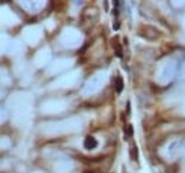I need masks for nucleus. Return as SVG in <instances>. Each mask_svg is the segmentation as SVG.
<instances>
[{
    "instance_id": "f257e3e1",
    "label": "nucleus",
    "mask_w": 185,
    "mask_h": 173,
    "mask_svg": "<svg viewBox=\"0 0 185 173\" xmlns=\"http://www.w3.org/2000/svg\"><path fill=\"white\" fill-rule=\"evenodd\" d=\"M96 146H97V140H96V138H93V136H87V138L84 139V148H85V149L91 150V149H94Z\"/></svg>"
},
{
    "instance_id": "f03ea898",
    "label": "nucleus",
    "mask_w": 185,
    "mask_h": 173,
    "mask_svg": "<svg viewBox=\"0 0 185 173\" xmlns=\"http://www.w3.org/2000/svg\"><path fill=\"white\" fill-rule=\"evenodd\" d=\"M115 91H117L118 94L122 91V78H121L120 75L115 78Z\"/></svg>"
},
{
    "instance_id": "7ed1b4c3",
    "label": "nucleus",
    "mask_w": 185,
    "mask_h": 173,
    "mask_svg": "<svg viewBox=\"0 0 185 173\" xmlns=\"http://www.w3.org/2000/svg\"><path fill=\"white\" fill-rule=\"evenodd\" d=\"M125 133H127V136L133 135V126H131V125H128V126H127V130H125Z\"/></svg>"
}]
</instances>
